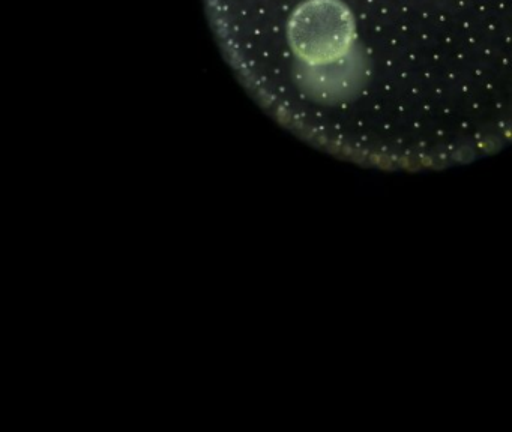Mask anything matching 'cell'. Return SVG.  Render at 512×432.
I'll use <instances>...</instances> for the list:
<instances>
[{
	"label": "cell",
	"mask_w": 512,
	"mask_h": 432,
	"mask_svg": "<svg viewBox=\"0 0 512 432\" xmlns=\"http://www.w3.org/2000/svg\"><path fill=\"white\" fill-rule=\"evenodd\" d=\"M233 74L305 143L445 170L512 144V0H203Z\"/></svg>",
	"instance_id": "6da1fadb"
}]
</instances>
